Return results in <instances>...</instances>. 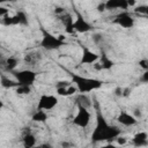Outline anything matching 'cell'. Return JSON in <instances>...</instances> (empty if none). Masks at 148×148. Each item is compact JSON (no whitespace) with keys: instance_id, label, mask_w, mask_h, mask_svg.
I'll return each instance as SVG.
<instances>
[{"instance_id":"obj_22","label":"cell","mask_w":148,"mask_h":148,"mask_svg":"<svg viewBox=\"0 0 148 148\" xmlns=\"http://www.w3.org/2000/svg\"><path fill=\"white\" fill-rule=\"evenodd\" d=\"M22 143H23V146L25 148L34 147L36 145V138H35V135L32 133H30V132H27L23 135V138H22Z\"/></svg>"},{"instance_id":"obj_27","label":"cell","mask_w":148,"mask_h":148,"mask_svg":"<svg viewBox=\"0 0 148 148\" xmlns=\"http://www.w3.org/2000/svg\"><path fill=\"white\" fill-rule=\"evenodd\" d=\"M65 12H66V8H64V7H61V6H56L54 9H53V13H54L56 17H58L59 15H61V14L65 13Z\"/></svg>"},{"instance_id":"obj_11","label":"cell","mask_w":148,"mask_h":148,"mask_svg":"<svg viewBox=\"0 0 148 148\" xmlns=\"http://www.w3.org/2000/svg\"><path fill=\"white\" fill-rule=\"evenodd\" d=\"M57 18L62 23V25L65 27V31L66 32H68V34H73L74 32V30L72 28V24H73L74 18H73V16H72V14L66 10L65 13H62L61 15H59Z\"/></svg>"},{"instance_id":"obj_19","label":"cell","mask_w":148,"mask_h":148,"mask_svg":"<svg viewBox=\"0 0 148 148\" xmlns=\"http://www.w3.org/2000/svg\"><path fill=\"white\" fill-rule=\"evenodd\" d=\"M56 89H57V94H58L59 96H64V97L72 96V95H74V94L77 91L76 87L73 86V82H72V84L68 86V87H65V88H56Z\"/></svg>"},{"instance_id":"obj_8","label":"cell","mask_w":148,"mask_h":148,"mask_svg":"<svg viewBox=\"0 0 148 148\" xmlns=\"http://www.w3.org/2000/svg\"><path fill=\"white\" fill-rule=\"evenodd\" d=\"M72 28H73V30L76 31V32L84 34V32L90 31V30L92 29V25H91L80 13H76V17H75V20L73 21Z\"/></svg>"},{"instance_id":"obj_21","label":"cell","mask_w":148,"mask_h":148,"mask_svg":"<svg viewBox=\"0 0 148 148\" xmlns=\"http://www.w3.org/2000/svg\"><path fill=\"white\" fill-rule=\"evenodd\" d=\"M31 119H32V121H36V123H44V121H46V119H47V113H46L45 110L37 109V110L32 113Z\"/></svg>"},{"instance_id":"obj_31","label":"cell","mask_w":148,"mask_h":148,"mask_svg":"<svg viewBox=\"0 0 148 148\" xmlns=\"http://www.w3.org/2000/svg\"><path fill=\"white\" fill-rule=\"evenodd\" d=\"M7 14H8V9H7L6 7H1V6H0V17L5 16V15H7Z\"/></svg>"},{"instance_id":"obj_3","label":"cell","mask_w":148,"mask_h":148,"mask_svg":"<svg viewBox=\"0 0 148 148\" xmlns=\"http://www.w3.org/2000/svg\"><path fill=\"white\" fill-rule=\"evenodd\" d=\"M42 32V39H40V46L45 49L46 51H53V50H59L61 46L65 45V42L60 38L51 34L50 31L45 30L44 28L40 29Z\"/></svg>"},{"instance_id":"obj_6","label":"cell","mask_w":148,"mask_h":148,"mask_svg":"<svg viewBox=\"0 0 148 148\" xmlns=\"http://www.w3.org/2000/svg\"><path fill=\"white\" fill-rule=\"evenodd\" d=\"M90 119H91V114L89 112V109L77 105V112L73 118V124L80 128H86L89 126Z\"/></svg>"},{"instance_id":"obj_17","label":"cell","mask_w":148,"mask_h":148,"mask_svg":"<svg viewBox=\"0 0 148 148\" xmlns=\"http://www.w3.org/2000/svg\"><path fill=\"white\" fill-rule=\"evenodd\" d=\"M0 86L5 89H12L16 88L18 86V82L15 79H9L5 74H0Z\"/></svg>"},{"instance_id":"obj_7","label":"cell","mask_w":148,"mask_h":148,"mask_svg":"<svg viewBox=\"0 0 148 148\" xmlns=\"http://www.w3.org/2000/svg\"><path fill=\"white\" fill-rule=\"evenodd\" d=\"M113 23L120 25L121 28H125V29H131L134 27L135 24V20L134 17L132 16L131 13H128L127 10H121L120 13H118L114 18H113Z\"/></svg>"},{"instance_id":"obj_37","label":"cell","mask_w":148,"mask_h":148,"mask_svg":"<svg viewBox=\"0 0 148 148\" xmlns=\"http://www.w3.org/2000/svg\"><path fill=\"white\" fill-rule=\"evenodd\" d=\"M61 146L62 147H69V146H72V143H69V142H61Z\"/></svg>"},{"instance_id":"obj_35","label":"cell","mask_w":148,"mask_h":148,"mask_svg":"<svg viewBox=\"0 0 148 148\" xmlns=\"http://www.w3.org/2000/svg\"><path fill=\"white\" fill-rule=\"evenodd\" d=\"M97 10H98V12H104V10H106V9H105V5H104V2H103V3H99V5L97 6Z\"/></svg>"},{"instance_id":"obj_2","label":"cell","mask_w":148,"mask_h":148,"mask_svg":"<svg viewBox=\"0 0 148 148\" xmlns=\"http://www.w3.org/2000/svg\"><path fill=\"white\" fill-rule=\"evenodd\" d=\"M71 77H72V82L76 87L77 91L81 94H88L90 91L97 90L103 84L102 80H98L95 77H87V76H83L80 74L71 73Z\"/></svg>"},{"instance_id":"obj_23","label":"cell","mask_w":148,"mask_h":148,"mask_svg":"<svg viewBox=\"0 0 148 148\" xmlns=\"http://www.w3.org/2000/svg\"><path fill=\"white\" fill-rule=\"evenodd\" d=\"M15 92L17 95H29L31 92V86H24V84H18L15 88Z\"/></svg>"},{"instance_id":"obj_24","label":"cell","mask_w":148,"mask_h":148,"mask_svg":"<svg viewBox=\"0 0 148 148\" xmlns=\"http://www.w3.org/2000/svg\"><path fill=\"white\" fill-rule=\"evenodd\" d=\"M134 12H135L136 14H140V15L146 16L147 13H148V6H147V5H139V6L135 7Z\"/></svg>"},{"instance_id":"obj_10","label":"cell","mask_w":148,"mask_h":148,"mask_svg":"<svg viewBox=\"0 0 148 148\" xmlns=\"http://www.w3.org/2000/svg\"><path fill=\"white\" fill-rule=\"evenodd\" d=\"M98 58H99V56L96 52L91 51L89 47H87L84 45L82 46V56H81V60H80L81 65H91V64L98 61Z\"/></svg>"},{"instance_id":"obj_26","label":"cell","mask_w":148,"mask_h":148,"mask_svg":"<svg viewBox=\"0 0 148 148\" xmlns=\"http://www.w3.org/2000/svg\"><path fill=\"white\" fill-rule=\"evenodd\" d=\"M72 84V81H67V80H61V81H58L56 83V88H65V87H68Z\"/></svg>"},{"instance_id":"obj_33","label":"cell","mask_w":148,"mask_h":148,"mask_svg":"<svg viewBox=\"0 0 148 148\" xmlns=\"http://www.w3.org/2000/svg\"><path fill=\"white\" fill-rule=\"evenodd\" d=\"M5 61H6V57L0 52V68H3V65H5Z\"/></svg>"},{"instance_id":"obj_30","label":"cell","mask_w":148,"mask_h":148,"mask_svg":"<svg viewBox=\"0 0 148 148\" xmlns=\"http://www.w3.org/2000/svg\"><path fill=\"white\" fill-rule=\"evenodd\" d=\"M132 89L131 88H123V92H121V97H128L131 95Z\"/></svg>"},{"instance_id":"obj_9","label":"cell","mask_w":148,"mask_h":148,"mask_svg":"<svg viewBox=\"0 0 148 148\" xmlns=\"http://www.w3.org/2000/svg\"><path fill=\"white\" fill-rule=\"evenodd\" d=\"M57 104H58V98L56 96L44 94V95H42L39 97V101H38V104H37V109L49 111V110H52Z\"/></svg>"},{"instance_id":"obj_4","label":"cell","mask_w":148,"mask_h":148,"mask_svg":"<svg viewBox=\"0 0 148 148\" xmlns=\"http://www.w3.org/2000/svg\"><path fill=\"white\" fill-rule=\"evenodd\" d=\"M13 77L18 82V84H24V86H32L36 81L37 74L32 69H20V71H12L10 72Z\"/></svg>"},{"instance_id":"obj_25","label":"cell","mask_w":148,"mask_h":148,"mask_svg":"<svg viewBox=\"0 0 148 148\" xmlns=\"http://www.w3.org/2000/svg\"><path fill=\"white\" fill-rule=\"evenodd\" d=\"M92 42L95 43V44H97V45H99V44H102L103 43V40H104V37H103V35L102 34H99V32H95V34H92Z\"/></svg>"},{"instance_id":"obj_15","label":"cell","mask_w":148,"mask_h":148,"mask_svg":"<svg viewBox=\"0 0 148 148\" xmlns=\"http://www.w3.org/2000/svg\"><path fill=\"white\" fill-rule=\"evenodd\" d=\"M132 143H133L135 147H146V146L148 145V134H147V132H145V131L138 132V133L133 136Z\"/></svg>"},{"instance_id":"obj_38","label":"cell","mask_w":148,"mask_h":148,"mask_svg":"<svg viewBox=\"0 0 148 148\" xmlns=\"http://www.w3.org/2000/svg\"><path fill=\"white\" fill-rule=\"evenodd\" d=\"M12 1H15V0H0V5L5 3V2H12Z\"/></svg>"},{"instance_id":"obj_34","label":"cell","mask_w":148,"mask_h":148,"mask_svg":"<svg viewBox=\"0 0 148 148\" xmlns=\"http://www.w3.org/2000/svg\"><path fill=\"white\" fill-rule=\"evenodd\" d=\"M116 140H117V142H118L119 145H124V143H126V141H127L126 138H123V136H120V135H119Z\"/></svg>"},{"instance_id":"obj_39","label":"cell","mask_w":148,"mask_h":148,"mask_svg":"<svg viewBox=\"0 0 148 148\" xmlns=\"http://www.w3.org/2000/svg\"><path fill=\"white\" fill-rule=\"evenodd\" d=\"M2 108H3V102L0 99V109H2Z\"/></svg>"},{"instance_id":"obj_13","label":"cell","mask_w":148,"mask_h":148,"mask_svg":"<svg viewBox=\"0 0 148 148\" xmlns=\"http://www.w3.org/2000/svg\"><path fill=\"white\" fill-rule=\"evenodd\" d=\"M104 5L106 10H114V9L127 10L128 9V5L126 0H106Z\"/></svg>"},{"instance_id":"obj_1","label":"cell","mask_w":148,"mask_h":148,"mask_svg":"<svg viewBox=\"0 0 148 148\" xmlns=\"http://www.w3.org/2000/svg\"><path fill=\"white\" fill-rule=\"evenodd\" d=\"M121 131L116 125H110L101 110H96V125L91 133L92 142H110L120 135Z\"/></svg>"},{"instance_id":"obj_29","label":"cell","mask_w":148,"mask_h":148,"mask_svg":"<svg viewBox=\"0 0 148 148\" xmlns=\"http://www.w3.org/2000/svg\"><path fill=\"white\" fill-rule=\"evenodd\" d=\"M140 81L142 83H147L148 82V71H143V74L140 77Z\"/></svg>"},{"instance_id":"obj_36","label":"cell","mask_w":148,"mask_h":148,"mask_svg":"<svg viewBox=\"0 0 148 148\" xmlns=\"http://www.w3.org/2000/svg\"><path fill=\"white\" fill-rule=\"evenodd\" d=\"M126 1H127L128 7H133V6H135V3H136V0H126Z\"/></svg>"},{"instance_id":"obj_32","label":"cell","mask_w":148,"mask_h":148,"mask_svg":"<svg viewBox=\"0 0 148 148\" xmlns=\"http://www.w3.org/2000/svg\"><path fill=\"white\" fill-rule=\"evenodd\" d=\"M121 92H123V88L121 87H117L114 89V95L118 96V97H121Z\"/></svg>"},{"instance_id":"obj_20","label":"cell","mask_w":148,"mask_h":148,"mask_svg":"<svg viewBox=\"0 0 148 148\" xmlns=\"http://www.w3.org/2000/svg\"><path fill=\"white\" fill-rule=\"evenodd\" d=\"M18 65V59L16 57H7L6 58V61H5V65H3V69L7 71V72H12L14 71Z\"/></svg>"},{"instance_id":"obj_28","label":"cell","mask_w":148,"mask_h":148,"mask_svg":"<svg viewBox=\"0 0 148 148\" xmlns=\"http://www.w3.org/2000/svg\"><path fill=\"white\" fill-rule=\"evenodd\" d=\"M139 66H140L143 71H148V60H147L146 58L139 60Z\"/></svg>"},{"instance_id":"obj_5","label":"cell","mask_w":148,"mask_h":148,"mask_svg":"<svg viewBox=\"0 0 148 148\" xmlns=\"http://www.w3.org/2000/svg\"><path fill=\"white\" fill-rule=\"evenodd\" d=\"M0 23L2 25L9 27V25H28L29 24V20L27 14L23 10H18L15 15L9 16L8 14L0 17Z\"/></svg>"},{"instance_id":"obj_16","label":"cell","mask_w":148,"mask_h":148,"mask_svg":"<svg viewBox=\"0 0 148 148\" xmlns=\"http://www.w3.org/2000/svg\"><path fill=\"white\" fill-rule=\"evenodd\" d=\"M98 60H99V66H101V68L102 69H111L113 66H114V62H113V60H111L109 57H108V54L102 50V52H101V56H99V58H98Z\"/></svg>"},{"instance_id":"obj_12","label":"cell","mask_w":148,"mask_h":148,"mask_svg":"<svg viewBox=\"0 0 148 148\" xmlns=\"http://www.w3.org/2000/svg\"><path fill=\"white\" fill-rule=\"evenodd\" d=\"M117 121L119 124L124 125V126H133V125H135L138 123L136 118L133 114H131V113H128L126 111H120V113L117 117Z\"/></svg>"},{"instance_id":"obj_14","label":"cell","mask_w":148,"mask_h":148,"mask_svg":"<svg viewBox=\"0 0 148 148\" xmlns=\"http://www.w3.org/2000/svg\"><path fill=\"white\" fill-rule=\"evenodd\" d=\"M40 60H42V54L38 51H30V52L25 53L24 58H23L24 64L29 65V66H36L40 62Z\"/></svg>"},{"instance_id":"obj_18","label":"cell","mask_w":148,"mask_h":148,"mask_svg":"<svg viewBox=\"0 0 148 148\" xmlns=\"http://www.w3.org/2000/svg\"><path fill=\"white\" fill-rule=\"evenodd\" d=\"M75 103H76V105H81V106L87 108V109H89V108L92 105L90 97H89L87 94H81V92L76 96V98H75Z\"/></svg>"}]
</instances>
